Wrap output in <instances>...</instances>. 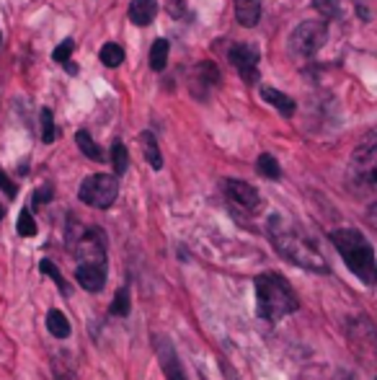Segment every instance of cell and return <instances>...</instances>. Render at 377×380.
I'll return each instance as SVG.
<instances>
[{
	"mask_svg": "<svg viewBox=\"0 0 377 380\" xmlns=\"http://www.w3.org/2000/svg\"><path fill=\"white\" fill-rule=\"evenodd\" d=\"M269 238L276 251L282 254L287 261H292V264L303 266V269H310V271H321V274L328 271V264H326V259L321 256L318 246L313 244V238L305 236L300 228H295L287 217H282V215L269 217Z\"/></svg>",
	"mask_w": 377,
	"mask_h": 380,
	"instance_id": "cell-1",
	"label": "cell"
},
{
	"mask_svg": "<svg viewBox=\"0 0 377 380\" xmlns=\"http://www.w3.org/2000/svg\"><path fill=\"white\" fill-rule=\"evenodd\" d=\"M331 241L336 246V251L346 261L354 277L364 285H377V259L372 244L364 238V233L354 231V228H341V231L331 233Z\"/></svg>",
	"mask_w": 377,
	"mask_h": 380,
	"instance_id": "cell-2",
	"label": "cell"
},
{
	"mask_svg": "<svg viewBox=\"0 0 377 380\" xmlns=\"http://www.w3.org/2000/svg\"><path fill=\"white\" fill-rule=\"evenodd\" d=\"M253 290H256V303H258V316L263 321H271L276 324L279 319L290 316L297 311V295L292 290V285L282 274L276 271H263L258 274L256 282H253Z\"/></svg>",
	"mask_w": 377,
	"mask_h": 380,
	"instance_id": "cell-3",
	"label": "cell"
},
{
	"mask_svg": "<svg viewBox=\"0 0 377 380\" xmlns=\"http://www.w3.org/2000/svg\"><path fill=\"white\" fill-rule=\"evenodd\" d=\"M349 184L359 194H377V132L357 145L349 163Z\"/></svg>",
	"mask_w": 377,
	"mask_h": 380,
	"instance_id": "cell-4",
	"label": "cell"
},
{
	"mask_svg": "<svg viewBox=\"0 0 377 380\" xmlns=\"http://www.w3.org/2000/svg\"><path fill=\"white\" fill-rule=\"evenodd\" d=\"M116 194H119V181L111 174H94L78 189L81 202L88 204V207H96V210H109L114 204Z\"/></svg>",
	"mask_w": 377,
	"mask_h": 380,
	"instance_id": "cell-5",
	"label": "cell"
},
{
	"mask_svg": "<svg viewBox=\"0 0 377 380\" xmlns=\"http://www.w3.org/2000/svg\"><path fill=\"white\" fill-rule=\"evenodd\" d=\"M328 39V26L323 21H303L292 29L290 34V54L292 57H313Z\"/></svg>",
	"mask_w": 377,
	"mask_h": 380,
	"instance_id": "cell-6",
	"label": "cell"
},
{
	"mask_svg": "<svg viewBox=\"0 0 377 380\" xmlns=\"http://www.w3.org/2000/svg\"><path fill=\"white\" fill-rule=\"evenodd\" d=\"M75 259L83 266H96V269H106V236L101 228H88L78 244H75Z\"/></svg>",
	"mask_w": 377,
	"mask_h": 380,
	"instance_id": "cell-7",
	"label": "cell"
},
{
	"mask_svg": "<svg viewBox=\"0 0 377 380\" xmlns=\"http://www.w3.org/2000/svg\"><path fill=\"white\" fill-rule=\"evenodd\" d=\"M230 57V65L241 73V78L248 86H253V83L258 81V47L256 44H248V41H243V44H236V47H230L228 52Z\"/></svg>",
	"mask_w": 377,
	"mask_h": 380,
	"instance_id": "cell-8",
	"label": "cell"
},
{
	"mask_svg": "<svg viewBox=\"0 0 377 380\" xmlns=\"http://www.w3.org/2000/svg\"><path fill=\"white\" fill-rule=\"evenodd\" d=\"M223 186H225V194H228V199H233V202L241 204V207H246V210H258L261 197H258V191L253 189L251 184L241 181V179H228Z\"/></svg>",
	"mask_w": 377,
	"mask_h": 380,
	"instance_id": "cell-9",
	"label": "cell"
},
{
	"mask_svg": "<svg viewBox=\"0 0 377 380\" xmlns=\"http://www.w3.org/2000/svg\"><path fill=\"white\" fill-rule=\"evenodd\" d=\"M158 360H161L163 373H166L169 380H186V373H184L181 362H179V354L166 339H158Z\"/></svg>",
	"mask_w": 377,
	"mask_h": 380,
	"instance_id": "cell-10",
	"label": "cell"
},
{
	"mask_svg": "<svg viewBox=\"0 0 377 380\" xmlns=\"http://www.w3.org/2000/svg\"><path fill=\"white\" fill-rule=\"evenodd\" d=\"M75 279L78 285L88 292H101L104 285H106V269H96V266H83L78 264L75 269Z\"/></svg>",
	"mask_w": 377,
	"mask_h": 380,
	"instance_id": "cell-11",
	"label": "cell"
},
{
	"mask_svg": "<svg viewBox=\"0 0 377 380\" xmlns=\"http://www.w3.org/2000/svg\"><path fill=\"white\" fill-rule=\"evenodd\" d=\"M236 19L246 29L256 26L261 21V0H236Z\"/></svg>",
	"mask_w": 377,
	"mask_h": 380,
	"instance_id": "cell-12",
	"label": "cell"
},
{
	"mask_svg": "<svg viewBox=\"0 0 377 380\" xmlns=\"http://www.w3.org/2000/svg\"><path fill=\"white\" fill-rule=\"evenodd\" d=\"M155 14H158V0H132V6H129V21L137 26L153 24Z\"/></svg>",
	"mask_w": 377,
	"mask_h": 380,
	"instance_id": "cell-13",
	"label": "cell"
},
{
	"mask_svg": "<svg viewBox=\"0 0 377 380\" xmlns=\"http://www.w3.org/2000/svg\"><path fill=\"white\" fill-rule=\"evenodd\" d=\"M261 96H263V101H266V104H271L274 109H279V114H284V116H292V114H295V106H297V104L292 101V99H290L287 94H282V91L263 89Z\"/></svg>",
	"mask_w": 377,
	"mask_h": 380,
	"instance_id": "cell-14",
	"label": "cell"
},
{
	"mask_svg": "<svg viewBox=\"0 0 377 380\" xmlns=\"http://www.w3.org/2000/svg\"><path fill=\"white\" fill-rule=\"evenodd\" d=\"M140 143H142V153H145L148 163L153 166L155 171H161L163 169V156H161V148H158V140H155L153 132H142Z\"/></svg>",
	"mask_w": 377,
	"mask_h": 380,
	"instance_id": "cell-15",
	"label": "cell"
},
{
	"mask_svg": "<svg viewBox=\"0 0 377 380\" xmlns=\"http://www.w3.org/2000/svg\"><path fill=\"white\" fill-rule=\"evenodd\" d=\"M47 329L52 336H57V339H68L70 336V321L68 316L62 311H57V308H52V311L47 313Z\"/></svg>",
	"mask_w": 377,
	"mask_h": 380,
	"instance_id": "cell-16",
	"label": "cell"
},
{
	"mask_svg": "<svg viewBox=\"0 0 377 380\" xmlns=\"http://www.w3.org/2000/svg\"><path fill=\"white\" fill-rule=\"evenodd\" d=\"M169 52H171V44L166 39H155L153 47H150V68L155 73H163L166 65H169Z\"/></svg>",
	"mask_w": 377,
	"mask_h": 380,
	"instance_id": "cell-17",
	"label": "cell"
},
{
	"mask_svg": "<svg viewBox=\"0 0 377 380\" xmlns=\"http://www.w3.org/2000/svg\"><path fill=\"white\" fill-rule=\"evenodd\" d=\"M75 143H78V148H81V153L86 158H91V161H104V150L96 145V140L91 137V132L81 129V132L75 135Z\"/></svg>",
	"mask_w": 377,
	"mask_h": 380,
	"instance_id": "cell-18",
	"label": "cell"
},
{
	"mask_svg": "<svg viewBox=\"0 0 377 380\" xmlns=\"http://www.w3.org/2000/svg\"><path fill=\"white\" fill-rule=\"evenodd\" d=\"M101 62L106 65V68H119L121 62H124V49L119 47V44H114V41H109V44H104L101 47Z\"/></svg>",
	"mask_w": 377,
	"mask_h": 380,
	"instance_id": "cell-19",
	"label": "cell"
},
{
	"mask_svg": "<svg viewBox=\"0 0 377 380\" xmlns=\"http://www.w3.org/2000/svg\"><path fill=\"white\" fill-rule=\"evenodd\" d=\"M256 169H258V174L261 176H266V179H279V163H276V158L274 156H269V153H261L258 156V161H256Z\"/></svg>",
	"mask_w": 377,
	"mask_h": 380,
	"instance_id": "cell-20",
	"label": "cell"
},
{
	"mask_svg": "<svg viewBox=\"0 0 377 380\" xmlns=\"http://www.w3.org/2000/svg\"><path fill=\"white\" fill-rule=\"evenodd\" d=\"M111 166H114L116 176H121V174L127 171L129 153H127V148H124V143H114V148H111Z\"/></svg>",
	"mask_w": 377,
	"mask_h": 380,
	"instance_id": "cell-21",
	"label": "cell"
},
{
	"mask_svg": "<svg viewBox=\"0 0 377 380\" xmlns=\"http://www.w3.org/2000/svg\"><path fill=\"white\" fill-rule=\"evenodd\" d=\"M109 313H111V316H121V319H124V316L129 313V290H127V287H119V290H116L114 303H111Z\"/></svg>",
	"mask_w": 377,
	"mask_h": 380,
	"instance_id": "cell-22",
	"label": "cell"
},
{
	"mask_svg": "<svg viewBox=\"0 0 377 380\" xmlns=\"http://www.w3.org/2000/svg\"><path fill=\"white\" fill-rule=\"evenodd\" d=\"M16 231H19V236H24V238L36 236V223H34V217H31V212L29 210H21L19 223H16Z\"/></svg>",
	"mask_w": 377,
	"mask_h": 380,
	"instance_id": "cell-23",
	"label": "cell"
},
{
	"mask_svg": "<svg viewBox=\"0 0 377 380\" xmlns=\"http://www.w3.org/2000/svg\"><path fill=\"white\" fill-rule=\"evenodd\" d=\"M41 140L44 143H54V137H57V129H54V119H52V111L49 109H41Z\"/></svg>",
	"mask_w": 377,
	"mask_h": 380,
	"instance_id": "cell-24",
	"label": "cell"
},
{
	"mask_svg": "<svg viewBox=\"0 0 377 380\" xmlns=\"http://www.w3.org/2000/svg\"><path fill=\"white\" fill-rule=\"evenodd\" d=\"M39 269L44 271V274H49V277H52L54 282H57V287L62 290V295H68V285H65V279H62L60 269H57V266H54L52 261H49V259H44V261H41Z\"/></svg>",
	"mask_w": 377,
	"mask_h": 380,
	"instance_id": "cell-25",
	"label": "cell"
},
{
	"mask_svg": "<svg viewBox=\"0 0 377 380\" xmlns=\"http://www.w3.org/2000/svg\"><path fill=\"white\" fill-rule=\"evenodd\" d=\"M313 8L326 19H336L338 16V0H313Z\"/></svg>",
	"mask_w": 377,
	"mask_h": 380,
	"instance_id": "cell-26",
	"label": "cell"
},
{
	"mask_svg": "<svg viewBox=\"0 0 377 380\" xmlns=\"http://www.w3.org/2000/svg\"><path fill=\"white\" fill-rule=\"evenodd\" d=\"M73 49H75V41L73 39H65L60 44V47L54 49L52 52V57H54V62H62V65H65V62L70 60V54H73Z\"/></svg>",
	"mask_w": 377,
	"mask_h": 380,
	"instance_id": "cell-27",
	"label": "cell"
},
{
	"mask_svg": "<svg viewBox=\"0 0 377 380\" xmlns=\"http://www.w3.org/2000/svg\"><path fill=\"white\" fill-rule=\"evenodd\" d=\"M0 189L6 191V194H8V197H11V199L16 197V184L11 181V179H8L6 174H3V171H0Z\"/></svg>",
	"mask_w": 377,
	"mask_h": 380,
	"instance_id": "cell-28",
	"label": "cell"
},
{
	"mask_svg": "<svg viewBox=\"0 0 377 380\" xmlns=\"http://www.w3.org/2000/svg\"><path fill=\"white\" fill-rule=\"evenodd\" d=\"M52 199V186H41V189L34 191V204H44Z\"/></svg>",
	"mask_w": 377,
	"mask_h": 380,
	"instance_id": "cell-29",
	"label": "cell"
},
{
	"mask_svg": "<svg viewBox=\"0 0 377 380\" xmlns=\"http://www.w3.org/2000/svg\"><path fill=\"white\" fill-rule=\"evenodd\" d=\"M3 217H6V207L0 204V223H3Z\"/></svg>",
	"mask_w": 377,
	"mask_h": 380,
	"instance_id": "cell-30",
	"label": "cell"
},
{
	"mask_svg": "<svg viewBox=\"0 0 377 380\" xmlns=\"http://www.w3.org/2000/svg\"><path fill=\"white\" fill-rule=\"evenodd\" d=\"M0 41H3V34H0Z\"/></svg>",
	"mask_w": 377,
	"mask_h": 380,
	"instance_id": "cell-31",
	"label": "cell"
}]
</instances>
